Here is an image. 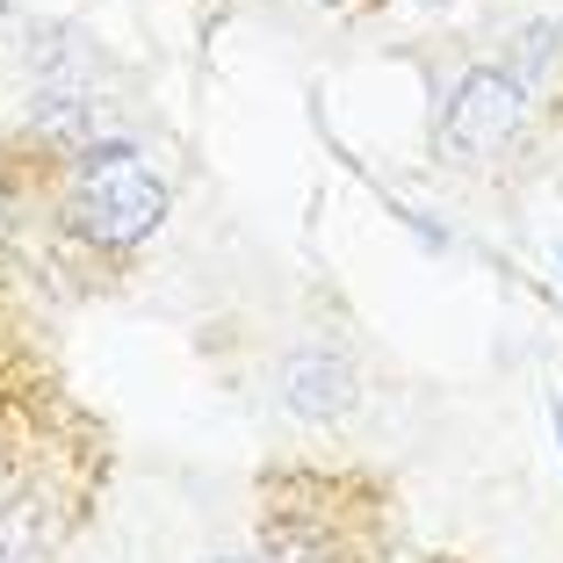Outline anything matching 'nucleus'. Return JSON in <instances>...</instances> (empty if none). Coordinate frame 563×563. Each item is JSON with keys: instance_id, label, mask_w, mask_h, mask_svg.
I'll list each match as a JSON object with an SVG mask.
<instances>
[{"instance_id": "nucleus-1", "label": "nucleus", "mask_w": 563, "mask_h": 563, "mask_svg": "<svg viewBox=\"0 0 563 563\" xmlns=\"http://www.w3.org/2000/svg\"><path fill=\"white\" fill-rule=\"evenodd\" d=\"M73 217L95 246H145L152 232L166 224V181L145 166L137 145H87L80 152V174H73Z\"/></svg>"}, {"instance_id": "nucleus-2", "label": "nucleus", "mask_w": 563, "mask_h": 563, "mask_svg": "<svg viewBox=\"0 0 563 563\" xmlns=\"http://www.w3.org/2000/svg\"><path fill=\"white\" fill-rule=\"evenodd\" d=\"M520 117H528V87L514 80L506 66H470L463 87L448 95V117H441V145L448 152H492L506 145V137L520 131Z\"/></svg>"}, {"instance_id": "nucleus-3", "label": "nucleus", "mask_w": 563, "mask_h": 563, "mask_svg": "<svg viewBox=\"0 0 563 563\" xmlns=\"http://www.w3.org/2000/svg\"><path fill=\"white\" fill-rule=\"evenodd\" d=\"M282 405L303 427H332L354 405V362L340 347H297L282 362Z\"/></svg>"}, {"instance_id": "nucleus-4", "label": "nucleus", "mask_w": 563, "mask_h": 563, "mask_svg": "<svg viewBox=\"0 0 563 563\" xmlns=\"http://www.w3.org/2000/svg\"><path fill=\"white\" fill-rule=\"evenodd\" d=\"M549 58H556V30H549V22H528V30H520V44H514V80L528 87L534 80V66H549Z\"/></svg>"}, {"instance_id": "nucleus-5", "label": "nucleus", "mask_w": 563, "mask_h": 563, "mask_svg": "<svg viewBox=\"0 0 563 563\" xmlns=\"http://www.w3.org/2000/svg\"><path fill=\"white\" fill-rule=\"evenodd\" d=\"M556 441H563V398H556Z\"/></svg>"}, {"instance_id": "nucleus-6", "label": "nucleus", "mask_w": 563, "mask_h": 563, "mask_svg": "<svg viewBox=\"0 0 563 563\" xmlns=\"http://www.w3.org/2000/svg\"><path fill=\"white\" fill-rule=\"evenodd\" d=\"M210 563H246V556H210Z\"/></svg>"}]
</instances>
